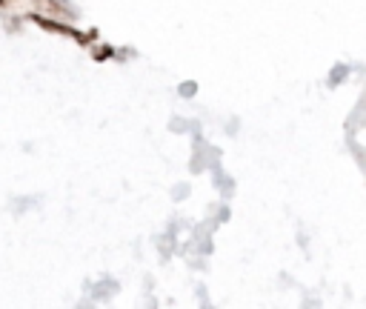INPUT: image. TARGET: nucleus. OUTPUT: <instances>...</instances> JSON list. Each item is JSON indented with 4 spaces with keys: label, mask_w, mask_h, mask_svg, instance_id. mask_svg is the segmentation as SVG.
<instances>
[]
</instances>
